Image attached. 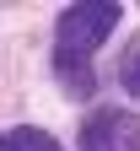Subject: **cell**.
<instances>
[{
  "label": "cell",
  "instance_id": "1",
  "mask_svg": "<svg viewBox=\"0 0 140 151\" xmlns=\"http://www.w3.org/2000/svg\"><path fill=\"white\" fill-rule=\"evenodd\" d=\"M118 16H124V6H113V0H81V6H65L59 22H54L59 54H92V49L118 27Z\"/></svg>",
  "mask_w": 140,
  "mask_h": 151
},
{
  "label": "cell",
  "instance_id": "2",
  "mask_svg": "<svg viewBox=\"0 0 140 151\" xmlns=\"http://www.w3.org/2000/svg\"><path fill=\"white\" fill-rule=\"evenodd\" d=\"M81 151H140V119L124 108H97L81 124Z\"/></svg>",
  "mask_w": 140,
  "mask_h": 151
},
{
  "label": "cell",
  "instance_id": "3",
  "mask_svg": "<svg viewBox=\"0 0 140 151\" xmlns=\"http://www.w3.org/2000/svg\"><path fill=\"white\" fill-rule=\"evenodd\" d=\"M54 70H59V81H65L70 97H92V92H97V76L86 65V54H59L54 49Z\"/></svg>",
  "mask_w": 140,
  "mask_h": 151
},
{
  "label": "cell",
  "instance_id": "4",
  "mask_svg": "<svg viewBox=\"0 0 140 151\" xmlns=\"http://www.w3.org/2000/svg\"><path fill=\"white\" fill-rule=\"evenodd\" d=\"M0 151H59V140L49 135V129L16 124V129H6V140H0Z\"/></svg>",
  "mask_w": 140,
  "mask_h": 151
},
{
  "label": "cell",
  "instance_id": "5",
  "mask_svg": "<svg viewBox=\"0 0 140 151\" xmlns=\"http://www.w3.org/2000/svg\"><path fill=\"white\" fill-rule=\"evenodd\" d=\"M118 81H124V92H129V97H140V49L129 54L124 65H118Z\"/></svg>",
  "mask_w": 140,
  "mask_h": 151
}]
</instances>
